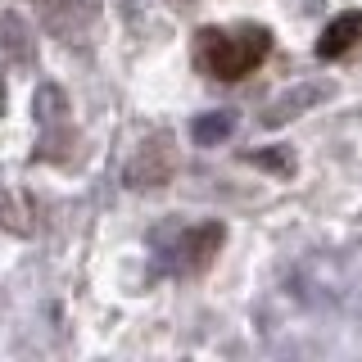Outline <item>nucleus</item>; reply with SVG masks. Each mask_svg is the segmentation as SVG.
Returning a JSON list of instances; mask_svg holds the SVG:
<instances>
[{
    "label": "nucleus",
    "mask_w": 362,
    "mask_h": 362,
    "mask_svg": "<svg viewBox=\"0 0 362 362\" xmlns=\"http://www.w3.org/2000/svg\"><path fill=\"white\" fill-rule=\"evenodd\" d=\"M272 54V32L263 23L240 28H199L195 32V68L218 82H240Z\"/></svg>",
    "instance_id": "obj_1"
},
{
    "label": "nucleus",
    "mask_w": 362,
    "mask_h": 362,
    "mask_svg": "<svg viewBox=\"0 0 362 362\" xmlns=\"http://www.w3.org/2000/svg\"><path fill=\"white\" fill-rule=\"evenodd\" d=\"M222 240H226V226H222V222L186 226V231H181L177 240L163 249V263H168V272H177V276H199V272L213 267V258H218Z\"/></svg>",
    "instance_id": "obj_2"
},
{
    "label": "nucleus",
    "mask_w": 362,
    "mask_h": 362,
    "mask_svg": "<svg viewBox=\"0 0 362 362\" xmlns=\"http://www.w3.org/2000/svg\"><path fill=\"white\" fill-rule=\"evenodd\" d=\"M173 173H177V145H173L168 132H154L150 141L132 154V163H127L122 177H127L132 190H158V186L173 181Z\"/></svg>",
    "instance_id": "obj_3"
},
{
    "label": "nucleus",
    "mask_w": 362,
    "mask_h": 362,
    "mask_svg": "<svg viewBox=\"0 0 362 362\" xmlns=\"http://www.w3.org/2000/svg\"><path fill=\"white\" fill-rule=\"evenodd\" d=\"M331 95H335V82H294L290 90H281V95L263 109V127H286V122H294L299 113L317 109Z\"/></svg>",
    "instance_id": "obj_4"
},
{
    "label": "nucleus",
    "mask_w": 362,
    "mask_h": 362,
    "mask_svg": "<svg viewBox=\"0 0 362 362\" xmlns=\"http://www.w3.org/2000/svg\"><path fill=\"white\" fill-rule=\"evenodd\" d=\"M358 41H362V9H344V14H335L326 23V32L317 37L313 54L317 59H339V54H349Z\"/></svg>",
    "instance_id": "obj_5"
},
{
    "label": "nucleus",
    "mask_w": 362,
    "mask_h": 362,
    "mask_svg": "<svg viewBox=\"0 0 362 362\" xmlns=\"http://www.w3.org/2000/svg\"><path fill=\"white\" fill-rule=\"evenodd\" d=\"M231 132H235V113L231 109H213V113H204V118H195V127H190L195 145H222Z\"/></svg>",
    "instance_id": "obj_6"
},
{
    "label": "nucleus",
    "mask_w": 362,
    "mask_h": 362,
    "mask_svg": "<svg viewBox=\"0 0 362 362\" xmlns=\"http://www.w3.org/2000/svg\"><path fill=\"white\" fill-rule=\"evenodd\" d=\"M0 45H5L14 59H28V54H32L28 28H23V18H18V14H5V18H0Z\"/></svg>",
    "instance_id": "obj_7"
},
{
    "label": "nucleus",
    "mask_w": 362,
    "mask_h": 362,
    "mask_svg": "<svg viewBox=\"0 0 362 362\" xmlns=\"http://www.w3.org/2000/svg\"><path fill=\"white\" fill-rule=\"evenodd\" d=\"M64 109H68V100H64L59 86H41V90H37V118H41V127L64 122Z\"/></svg>",
    "instance_id": "obj_8"
},
{
    "label": "nucleus",
    "mask_w": 362,
    "mask_h": 362,
    "mask_svg": "<svg viewBox=\"0 0 362 362\" xmlns=\"http://www.w3.org/2000/svg\"><path fill=\"white\" fill-rule=\"evenodd\" d=\"M245 163L276 168V173H294V154L290 150H258V154H245Z\"/></svg>",
    "instance_id": "obj_9"
}]
</instances>
